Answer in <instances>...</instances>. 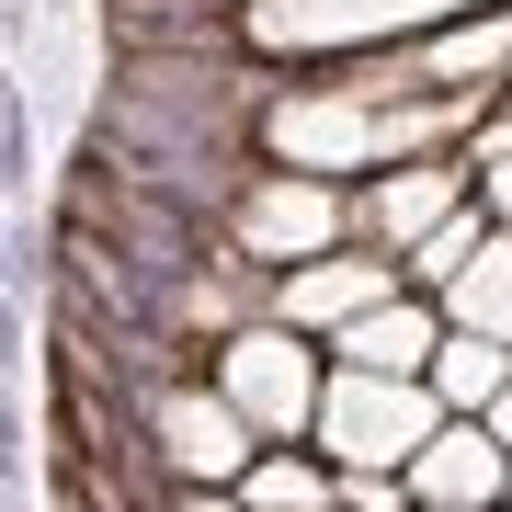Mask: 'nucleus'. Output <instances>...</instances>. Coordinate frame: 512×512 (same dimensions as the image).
<instances>
[{"instance_id": "obj_1", "label": "nucleus", "mask_w": 512, "mask_h": 512, "mask_svg": "<svg viewBox=\"0 0 512 512\" xmlns=\"http://www.w3.org/2000/svg\"><path fill=\"white\" fill-rule=\"evenodd\" d=\"M148 433H160V467L171 490H217V478H251V421L205 387H160L148 399Z\"/></svg>"}, {"instance_id": "obj_2", "label": "nucleus", "mask_w": 512, "mask_h": 512, "mask_svg": "<svg viewBox=\"0 0 512 512\" xmlns=\"http://www.w3.org/2000/svg\"><path fill=\"white\" fill-rule=\"evenodd\" d=\"M456 205H467V160H410V171H387V183H353L342 194V228L387 239V251H421Z\"/></svg>"}, {"instance_id": "obj_3", "label": "nucleus", "mask_w": 512, "mask_h": 512, "mask_svg": "<svg viewBox=\"0 0 512 512\" xmlns=\"http://www.w3.org/2000/svg\"><path fill=\"white\" fill-rule=\"evenodd\" d=\"M217 365H228V387H239L228 410L251 421V433H262V421H274V433H296V421L319 410V376H308V353H285L274 330H239V342L217 353Z\"/></svg>"}, {"instance_id": "obj_4", "label": "nucleus", "mask_w": 512, "mask_h": 512, "mask_svg": "<svg viewBox=\"0 0 512 512\" xmlns=\"http://www.w3.org/2000/svg\"><path fill=\"white\" fill-rule=\"evenodd\" d=\"M421 399H376V376H342V399H330V456L342 467H410L421 456Z\"/></svg>"}, {"instance_id": "obj_5", "label": "nucleus", "mask_w": 512, "mask_h": 512, "mask_svg": "<svg viewBox=\"0 0 512 512\" xmlns=\"http://www.w3.org/2000/svg\"><path fill=\"white\" fill-rule=\"evenodd\" d=\"M433 353H444V319L421 296H387V308H365L342 330V376H421Z\"/></svg>"}, {"instance_id": "obj_6", "label": "nucleus", "mask_w": 512, "mask_h": 512, "mask_svg": "<svg viewBox=\"0 0 512 512\" xmlns=\"http://www.w3.org/2000/svg\"><path fill=\"white\" fill-rule=\"evenodd\" d=\"M501 467H512V456H501L490 433H467V421H444V433L410 456V478H421L433 512H490V501H501Z\"/></svg>"}, {"instance_id": "obj_7", "label": "nucleus", "mask_w": 512, "mask_h": 512, "mask_svg": "<svg viewBox=\"0 0 512 512\" xmlns=\"http://www.w3.org/2000/svg\"><path fill=\"white\" fill-rule=\"evenodd\" d=\"M433 387H444V410H501V399H512V353L490 342V330H444Z\"/></svg>"}, {"instance_id": "obj_8", "label": "nucleus", "mask_w": 512, "mask_h": 512, "mask_svg": "<svg viewBox=\"0 0 512 512\" xmlns=\"http://www.w3.org/2000/svg\"><path fill=\"white\" fill-rule=\"evenodd\" d=\"M376 285H387V262H319V274H296V285H274V308L285 319H365L376 308Z\"/></svg>"}, {"instance_id": "obj_9", "label": "nucleus", "mask_w": 512, "mask_h": 512, "mask_svg": "<svg viewBox=\"0 0 512 512\" xmlns=\"http://www.w3.org/2000/svg\"><path fill=\"white\" fill-rule=\"evenodd\" d=\"M467 251H490V205H456V217H444L433 239H421V251H410V296H444V285H467Z\"/></svg>"}, {"instance_id": "obj_10", "label": "nucleus", "mask_w": 512, "mask_h": 512, "mask_svg": "<svg viewBox=\"0 0 512 512\" xmlns=\"http://www.w3.org/2000/svg\"><path fill=\"white\" fill-rule=\"evenodd\" d=\"M319 501H330L319 467H296V456H262L251 467V512H319Z\"/></svg>"}, {"instance_id": "obj_11", "label": "nucleus", "mask_w": 512, "mask_h": 512, "mask_svg": "<svg viewBox=\"0 0 512 512\" xmlns=\"http://www.w3.org/2000/svg\"><path fill=\"white\" fill-rule=\"evenodd\" d=\"M0 512H23V399L0 387Z\"/></svg>"}, {"instance_id": "obj_12", "label": "nucleus", "mask_w": 512, "mask_h": 512, "mask_svg": "<svg viewBox=\"0 0 512 512\" xmlns=\"http://www.w3.org/2000/svg\"><path fill=\"white\" fill-rule=\"evenodd\" d=\"M399 501H410V490H399V478H376V467L342 478V512H399Z\"/></svg>"}, {"instance_id": "obj_13", "label": "nucleus", "mask_w": 512, "mask_h": 512, "mask_svg": "<svg viewBox=\"0 0 512 512\" xmlns=\"http://www.w3.org/2000/svg\"><path fill=\"white\" fill-rule=\"evenodd\" d=\"M23 376V296H0V387Z\"/></svg>"}, {"instance_id": "obj_14", "label": "nucleus", "mask_w": 512, "mask_h": 512, "mask_svg": "<svg viewBox=\"0 0 512 512\" xmlns=\"http://www.w3.org/2000/svg\"><path fill=\"white\" fill-rule=\"evenodd\" d=\"M0 296H23V251H12V228H0Z\"/></svg>"}, {"instance_id": "obj_15", "label": "nucleus", "mask_w": 512, "mask_h": 512, "mask_svg": "<svg viewBox=\"0 0 512 512\" xmlns=\"http://www.w3.org/2000/svg\"><path fill=\"white\" fill-rule=\"evenodd\" d=\"M171 512H239V501H217V490H171Z\"/></svg>"}, {"instance_id": "obj_16", "label": "nucleus", "mask_w": 512, "mask_h": 512, "mask_svg": "<svg viewBox=\"0 0 512 512\" xmlns=\"http://www.w3.org/2000/svg\"><path fill=\"white\" fill-rule=\"evenodd\" d=\"M490 444H501V456H512V399H501V410H490Z\"/></svg>"}]
</instances>
